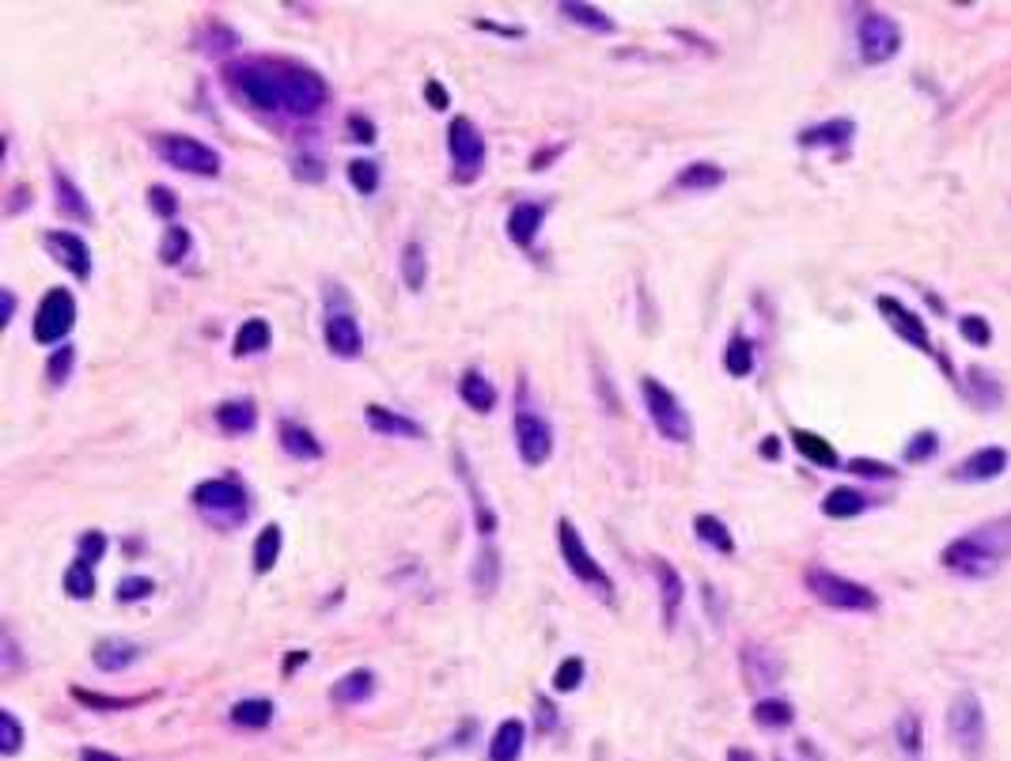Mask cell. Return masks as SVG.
<instances>
[{
	"label": "cell",
	"mask_w": 1011,
	"mask_h": 761,
	"mask_svg": "<svg viewBox=\"0 0 1011 761\" xmlns=\"http://www.w3.org/2000/svg\"><path fill=\"white\" fill-rule=\"evenodd\" d=\"M1011 557V515L989 519L982 527L959 535L943 553V568H951L954 576H966V580H985L1000 568V561Z\"/></svg>",
	"instance_id": "6da1fadb"
},
{
	"label": "cell",
	"mask_w": 1011,
	"mask_h": 761,
	"mask_svg": "<svg viewBox=\"0 0 1011 761\" xmlns=\"http://www.w3.org/2000/svg\"><path fill=\"white\" fill-rule=\"evenodd\" d=\"M224 81L232 87L235 99H243L254 110H284L281 95V73H277V61H232L224 69Z\"/></svg>",
	"instance_id": "7a4b0ae2"
},
{
	"label": "cell",
	"mask_w": 1011,
	"mask_h": 761,
	"mask_svg": "<svg viewBox=\"0 0 1011 761\" xmlns=\"http://www.w3.org/2000/svg\"><path fill=\"white\" fill-rule=\"evenodd\" d=\"M803 584H807V591L815 594L818 602H826V606H833V610H849V614H872V610H879V594L872 588H864V584H856V580H845V576L830 573V568H807Z\"/></svg>",
	"instance_id": "3957f363"
},
{
	"label": "cell",
	"mask_w": 1011,
	"mask_h": 761,
	"mask_svg": "<svg viewBox=\"0 0 1011 761\" xmlns=\"http://www.w3.org/2000/svg\"><path fill=\"white\" fill-rule=\"evenodd\" d=\"M641 394H644V406H648V417H651V425H656V432L671 443H690L694 425H690V414L682 409V402L651 376L641 379Z\"/></svg>",
	"instance_id": "277c9868"
},
{
	"label": "cell",
	"mask_w": 1011,
	"mask_h": 761,
	"mask_svg": "<svg viewBox=\"0 0 1011 761\" xmlns=\"http://www.w3.org/2000/svg\"><path fill=\"white\" fill-rule=\"evenodd\" d=\"M156 152L163 156L174 171L202 174V179H217L220 168H224L217 148H209L197 137H186V133H163V137H156Z\"/></svg>",
	"instance_id": "5b68a950"
},
{
	"label": "cell",
	"mask_w": 1011,
	"mask_h": 761,
	"mask_svg": "<svg viewBox=\"0 0 1011 761\" xmlns=\"http://www.w3.org/2000/svg\"><path fill=\"white\" fill-rule=\"evenodd\" d=\"M277 73H281V95L289 114L307 118L326 102V84L315 69L296 65V61H277Z\"/></svg>",
	"instance_id": "8992f818"
},
{
	"label": "cell",
	"mask_w": 1011,
	"mask_h": 761,
	"mask_svg": "<svg viewBox=\"0 0 1011 761\" xmlns=\"http://www.w3.org/2000/svg\"><path fill=\"white\" fill-rule=\"evenodd\" d=\"M856 38H860V58H864V65H882V61H890L902 50V27H898V20H890V15H882V12L860 15Z\"/></svg>",
	"instance_id": "52a82bcc"
},
{
	"label": "cell",
	"mask_w": 1011,
	"mask_h": 761,
	"mask_svg": "<svg viewBox=\"0 0 1011 761\" xmlns=\"http://www.w3.org/2000/svg\"><path fill=\"white\" fill-rule=\"evenodd\" d=\"M76 327V299L69 289H50L42 296L35 311V341L38 345H58V341L69 337V330Z\"/></svg>",
	"instance_id": "ba28073f"
},
{
	"label": "cell",
	"mask_w": 1011,
	"mask_h": 761,
	"mask_svg": "<svg viewBox=\"0 0 1011 761\" xmlns=\"http://www.w3.org/2000/svg\"><path fill=\"white\" fill-rule=\"evenodd\" d=\"M557 538H561V557H564V565L572 568V576L576 580H584L587 588H595V591H602V594H610L614 591V584H610V576L602 573L599 568V561L587 553V545H584V538H580V530L572 527L569 519H561L557 523Z\"/></svg>",
	"instance_id": "9c48e42d"
},
{
	"label": "cell",
	"mask_w": 1011,
	"mask_h": 761,
	"mask_svg": "<svg viewBox=\"0 0 1011 761\" xmlns=\"http://www.w3.org/2000/svg\"><path fill=\"white\" fill-rule=\"evenodd\" d=\"M947 732H951V739L959 742V747L966 750V754L982 750V742H985V709H982V697L970 694V689H962V694L951 701V709H947Z\"/></svg>",
	"instance_id": "30bf717a"
},
{
	"label": "cell",
	"mask_w": 1011,
	"mask_h": 761,
	"mask_svg": "<svg viewBox=\"0 0 1011 761\" xmlns=\"http://www.w3.org/2000/svg\"><path fill=\"white\" fill-rule=\"evenodd\" d=\"M448 152H451V163H455V171H459V179H463V182H470L477 171H482V163H485V137H482V130L470 122V118H463V114L451 118V125H448Z\"/></svg>",
	"instance_id": "8fae6325"
},
{
	"label": "cell",
	"mask_w": 1011,
	"mask_h": 761,
	"mask_svg": "<svg viewBox=\"0 0 1011 761\" xmlns=\"http://www.w3.org/2000/svg\"><path fill=\"white\" fill-rule=\"evenodd\" d=\"M515 447H520V458L527 466H543L553 455V428H549L546 417L531 414H515Z\"/></svg>",
	"instance_id": "7c38bea8"
},
{
	"label": "cell",
	"mask_w": 1011,
	"mask_h": 761,
	"mask_svg": "<svg viewBox=\"0 0 1011 761\" xmlns=\"http://www.w3.org/2000/svg\"><path fill=\"white\" fill-rule=\"evenodd\" d=\"M875 311L887 319V327L894 330L902 341H910V345H917L921 353H933V334H928L925 319H921L917 311H910V307L902 304V299L894 296H875Z\"/></svg>",
	"instance_id": "4fadbf2b"
},
{
	"label": "cell",
	"mask_w": 1011,
	"mask_h": 761,
	"mask_svg": "<svg viewBox=\"0 0 1011 761\" xmlns=\"http://www.w3.org/2000/svg\"><path fill=\"white\" fill-rule=\"evenodd\" d=\"M194 504L202 507V512H212V515H246V493L243 486H239L235 478H212V481H202V486L194 489Z\"/></svg>",
	"instance_id": "5bb4252c"
},
{
	"label": "cell",
	"mask_w": 1011,
	"mask_h": 761,
	"mask_svg": "<svg viewBox=\"0 0 1011 761\" xmlns=\"http://www.w3.org/2000/svg\"><path fill=\"white\" fill-rule=\"evenodd\" d=\"M46 250H50L76 281H87V277H92V250H87V243L80 240L76 232H46Z\"/></svg>",
	"instance_id": "9a60e30c"
},
{
	"label": "cell",
	"mask_w": 1011,
	"mask_h": 761,
	"mask_svg": "<svg viewBox=\"0 0 1011 761\" xmlns=\"http://www.w3.org/2000/svg\"><path fill=\"white\" fill-rule=\"evenodd\" d=\"M322 337H326V348H330L333 356H341V360H353L364 345L361 327H356V319L349 311H333L330 319H326Z\"/></svg>",
	"instance_id": "2e32d148"
},
{
	"label": "cell",
	"mask_w": 1011,
	"mask_h": 761,
	"mask_svg": "<svg viewBox=\"0 0 1011 761\" xmlns=\"http://www.w3.org/2000/svg\"><path fill=\"white\" fill-rule=\"evenodd\" d=\"M1004 470H1008V451L997 447V443H989V447H977L974 455L962 458L959 470H954V478L959 481H992Z\"/></svg>",
	"instance_id": "e0dca14e"
},
{
	"label": "cell",
	"mask_w": 1011,
	"mask_h": 761,
	"mask_svg": "<svg viewBox=\"0 0 1011 761\" xmlns=\"http://www.w3.org/2000/svg\"><path fill=\"white\" fill-rule=\"evenodd\" d=\"M853 137H856L853 118H830V122L807 125L795 140H800V148H845L853 145Z\"/></svg>",
	"instance_id": "ac0fdd59"
},
{
	"label": "cell",
	"mask_w": 1011,
	"mask_h": 761,
	"mask_svg": "<svg viewBox=\"0 0 1011 761\" xmlns=\"http://www.w3.org/2000/svg\"><path fill=\"white\" fill-rule=\"evenodd\" d=\"M364 421L376 428L379 435H394V440H421V435H425V428L413 421V417L394 414V409H387V406H376V402L364 406Z\"/></svg>",
	"instance_id": "d6986e66"
},
{
	"label": "cell",
	"mask_w": 1011,
	"mask_h": 761,
	"mask_svg": "<svg viewBox=\"0 0 1011 761\" xmlns=\"http://www.w3.org/2000/svg\"><path fill=\"white\" fill-rule=\"evenodd\" d=\"M656 584H659V602H663V625H674L682 602H686V584H682L679 568L671 561H656Z\"/></svg>",
	"instance_id": "ffe728a7"
},
{
	"label": "cell",
	"mask_w": 1011,
	"mask_h": 761,
	"mask_svg": "<svg viewBox=\"0 0 1011 761\" xmlns=\"http://www.w3.org/2000/svg\"><path fill=\"white\" fill-rule=\"evenodd\" d=\"M546 220V205H535V201H523L515 205L512 212H508L504 228H508V240L515 243V247H531L538 235V228H543Z\"/></svg>",
	"instance_id": "44dd1931"
},
{
	"label": "cell",
	"mask_w": 1011,
	"mask_h": 761,
	"mask_svg": "<svg viewBox=\"0 0 1011 761\" xmlns=\"http://www.w3.org/2000/svg\"><path fill=\"white\" fill-rule=\"evenodd\" d=\"M137 655H141V648L133 645V640L107 637V640H99V645H95L92 660H95V667H99V671H107V675H114V671L133 667V660H137Z\"/></svg>",
	"instance_id": "7402d4cb"
},
{
	"label": "cell",
	"mask_w": 1011,
	"mask_h": 761,
	"mask_svg": "<svg viewBox=\"0 0 1011 761\" xmlns=\"http://www.w3.org/2000/svg\"><path fill=\"white\" fill-rule=\"evenodd\" d=\"M281 447L284 455L300 458V463H315V458H322V443H318V435L312 428L296 425V421H281Z\"/></svg>",
	"instance_id": "603a6c76"
},
{
	"label": "cell",
	"mask_w": 1011,
	"mask_h": 761,
	"mask_svg": "<svg viewBox=\"0 0 1011 761\" xmlns=\"http://www.w3.org/2000/svg\"><path fill=\"white\" fill-rule=\"evenodd\" d=\"M217 425H220V432H228V435L254 432V425H258V406H254L251 398L220 402V406H217Z\"/></svg>",
	"instance_id": "cb8c5ba5"
},
{
	"label": "cell",
	"mask_w": 1011,
	"mask_h": 761,
	"mask_svg": "<svg viewBox=\"0 0 1011 761\" xmlns=\"http://www.w3.org/2000/svg\"><path fill=\"white\" fill-rule=\"evenodd\" d=\"M459 398H463L474 414H492V409H497V386H492L482 371L470 368L463 371V379H459Z\"/></svg>",
	"instance_id": "d4e9b609"
},
{
	"label": "cell",
	"mask_w": 1011,
	"mask_h": 761,
	"mask_svg": "<svg viewBox=\"0 0 1011 761\" xmlns=\"http://www.w3.org/2000/svg\"><path fill=\"white\" fill-rule=\"evenodd\" d=\"M53 197H58V209L65 212V217L84 220V224L92 220V205H87L84 189H80L61 168H53Z\"/></svg>",
	"instance_id": "484cf974"
},
{
	"label": "cell",
	"mask_w": 1011,
	"mask_h": 761,
	"mask_svg": "<svg viewBox=\"0 0 1011 761\" xmlns=\"http://www.w3.org/2000/svg\"><path fill=\"white\" fill-rule=\"evenodd\" d=\"M523 739H527V727H523V720H504V724L492 732L489 761H520Z\"/></svg>",
	"instance_id": "4316f807"
},
{
	"label": "cell",
	"mask_w": 1011,
	"mask_h": 761,
	"mask_svg": "<svg viewBox=\"0 0 1011 761\" xmlns=\"http://www.w3.org/2000/svg\"><path fill=\"white\" fill-rule=\"evenodd\" d=\"M792 443H795V451H800V455L807 458V463H815V466H826V470H833V466L841 463L838 451H833V443L823 440V435H815V432H807V428H792Z\"/></svg>",
	"instance_id": "83f0119b"
},
{
	"label": "cell",
	"mask_w": 1011,
	"mask_h": 761,
	"mask_svg": "<svg viewBox=\"0 0 1011 761\" xmlns=\"http://www.w3.org/2000/svg\"><path fill=\"white\" fill-rule=\"evenodd\" d=\"M281 545H284V535L277 523H269V527H261V535L254 538V573L266 576L277 568V561H281Z\"/></svg>",
	"instance_id": "f1b7e54d"
},
{
	"label": "cell",
	"mask_w": 1011,
	"mask_h": 761,
	"mask_svg": "<svg viewBox=\"0 0 1011 761\" xmlns=\"http://www.w3.org/2000/svg\"><path fill=\"white\" fill-rule=\"evenodd\" d=\"M823 512H826V519H856V515L867 512V496L849 486H838L826 493Z\"/></svg>",
	"instance_id": "f546056e"
},
{
	"label": "cell",
	"mask_w": 1011,
	"mask_h": 761,
	"mask_svg": "<svg viewBox=\"0 0 1011 761\" xmlns=\"http://www.w3.org/2000/svg\"><path fill=\"white\" fill-rule=\"evenodd\" d=\"M269 341H273V330H269L266 319H246L243 327H239V334L232 341V353L235 356H254V353H266Z\"/></svg>",
	"instance_id": "4dcf8cb0"
},
{
	"label": "cell",
	"mask_w": 1011,
	"mask_h": 761,
	"mask_svg": "<svg viewBox=\"0 0 1011 761\" xmlns=\"http://www.w3.org/2000/svg\"><path fill=\"white\" fill-rule=\"evenodd\" d=\"M371 689H376V675L364 671V667H356V671H349L345 678L333 682V701L356 704V701H364V697H371Z\"/></svg>",
	"instance_id": "1f68e13d"
},
{
	"label": "cell",
	"mask_w": 1011,
	"mask_h": 761,
	"mask_svg": "<svg viewBox=\"0 0 1011 761\" xmlns=\"http://www.w3.org/2000/svg\"><path fill=\"white\" fill-rule=\"evenodd\" d=\"M561 15L576 23V27L595 30V35H614L618 30V23L610 20L607 12H599L595 4H561Z\"/></svg>",
	"instance_id": "d6a6232c"
},
{
	"label": "cell",
	"mask_w": 1011,
	"mask_h": 761,
	"mask_svg": "<svg viewBox=\"0 0 1011 761\" xmlns=\"http://www.w3.org/2000/svg\"><path fill=\"white\" fill-rule=\"evenodd\" d=\"M269 720H273V701H266V697H246V701L232 704V724L235 727H251V732H258V727H266Z\"/></svg>",
	"instance_id": "836d02e7"
},
{
	"label": "cell",
	"mask_w": 1011,
	"mask_h": 761,
	"mask_svg": "<svg viewBox=\"0 0 1011 761\" xmlns=\"http://www.w3.org/2000/svg\"><path fill=\"white\" fill-rule=\"evenodd\" d=\"M723 182V168L716 163H686L679 174H674V186L679 189H716Z\"/></svg>",
	"instance_id": "e575fe53"
},
{
	"label": "cell",
	"mask_w": 1011,
	"mask_h": 761,
	"mask_svg": "<svg viewBox=\"0 0 1011 761\" xmlns=\"http://www.w3.org/2000/svg\"><path fill=\"white\" fill-rule=\"evenodd\" d=\"M754 724H762V727H769V732H777V727H788L795 720V712H792V704L784 701V697H762L758 704H754Z\"/></svg>",
	"instance_id": "d590c367"
},
{
	"label": "cell",
	"mask_w": 1011,
	"mask_h": 761,
	"mask_svg": "<svg viewBox=\"0 0 1011 761\" xmlns=\"http://www.w3.org/2000/svg\"><path fill=\"white\" fill-rule=\"evenodd\" d=\"M723 371L735 379H746L754 371V345L743 334H735L723 348Z\"/></svg>",
	"instance_id": "8d00e7d4"
},
{
	"label": "cell",
	"mask_w": 1011,
	"mask_h": 761,
	"mask_svg": "<svg viewBox=\"0 0 1011 761\" xmlns=\"http://www.w3.org/2000/svg\"><path fill=\"white\" fill-rule=\"evenodd\" d=\"M694 535L705 545H712L716 553H735V538H731V530L723 527L716 515H697V519H694Z\"/></svg>",
	"instance_id": "74e56055"
},
{
	"label": "cell",
	"mask_w": 1011,
	"mask_h": 761,
	"mask_svg": "<svg viewBox=\"0 0 1011 761\" xmlns=\"http://www.w3.org/2000/svg\"><path fill=\"white\" fill-rule=\"evenodd\" d=\"M425 273H428V266H425V247H421L417 240H410L402 247V281H405V289L410 292H421L425 289Z\"/></svg>",
	"instance_id": "f35d334b"
},
{
	"label": "cell",
	"mask_w": 1011,
	"mask_h": 761,
	"mask_svg": "<svg viewBox=\"0 0 1011 761\" xmlns=\"http://www.w3.org/2000/svg\"><path fill=\"white\" fill-rule=\"evenodd\" d=\"M190 247H194V240H190L186 228H167L163 240H159V261H163V266H179L190 254Z\"/></svg>",
	"instance_id": "ab89813d"
},
{
	"label": "cell",
	"mask_w": 1011,
	"mask_h": 761,
	"mask_svg": "<svg viewBox=\"0 0 1011 761\" xmlns=\"http://www.w3.org/2000/svg\"><path fill=\"white\" fill-rule=\"evenodd\" d=\"M65 594L69 599H92L95 594V573L87 561H73V565L65 568Z\"/></svg>",
	"instance_id": "60d3db41"
},
{
	"label": "cell",
	"mask_w": 1011,
	"mask_h": 761,
	"mask_svg": "<svg viewBox=\"0 0 1011 761\" xmlns=\"http://www.w3.org/2000/svg\"><path fill=\"white\" fill-rule=\"evenodd\" d=\"M894 735H898V742H902V750L910 758L925 750V727H921V716H913V712H902V716H898Z\"/></svg>",
	"instance_id": "b9f144b4"
},
{
	"label": "cell",
	"mask_w": 1011,
	"mask_h": 761,
	"mask_svg": "<svg viewBox=\"0 0 1011 761\" xmlns=\"http://www.w3.org/2000/svg\"><path fill=\"white\" fill-rule=\"evenodd\" d=\"M936 455H939V435L933 432V428H925V432H917L910 443H905V463H913V466L933 463Z\"/></svg>",
	"instance_id": "7bdbcfd3"
},
{
	"label": "cell",
	"mask_w": 1011,
	"mask_h": 761,
	"mask_svg": "<svg viewBox=\"0 0 1011 761\" xmlns=\"http://www.w3.org/2000/svg\"><path fill=\"white\" fill-rule=\"evenodd\" d=\"M970 383H974V398L982 409H997L1000 406V383L989 376L985 368H970Z\"/></svg>",
	"instance_id": "ee69618b"
},
{
	"label": "cell",
	"mask_w": 1011,
	"mask_h": 761,
	"mask_svg": "<svg viewBox=\"0 0 1011 761\" xmlns=\"http://www.w3.org/2000/svg\"><path fill=\"white\" fill-rule=\"evenodd\" d=\"M0 750H4V758H15L23 750V724L15 712H0Z\"/></svg>",
	"instance_id": "f6af8a7d"
},
{
	"label": "cell",
	"mask_w": 1011,
	"mask_h": 761,
	"mask_svg": "<svg viewBox=\"0 0 1011 761\" xmlns=\"http://www.w3.org/2000/svg\"><path fill=\"white\" fill-rule=\"evenodd\" d=\"M349 182H353L356 194L371 197L379 189V168L371 160H353L349 163Z\"/></svg>",
	"instance_id": "bcb514c9"
},
{
	"label": "cell",
	"mask_w": 1011,
	"mask_h": 761,
	"mask_svg": "<svg viewBox=\"0 0 1011 761\" xmlns=\"http://www.w3.org/2000/svg\"><path fill=\"white\" fill-rule=\"evenodd\" d=\"M584 675H587V667H584V660L580 655H569V660L557 667V675H553V689L557 694H572V689L584 682Z\"/></svg>",
	"instance_id": "7dc6e473"
},
{
	"label": "cell",
	"mask_w": 1011,
	"mask_h": 761,
	"mask_svg": "<svg viewBox=\"0 0 1011 761\" xmlns=\"http://www.w3.org/2000/svg\"><path fill=\"white\" fill-rule=\"evenodd\" d=\"M959 334L966 337L970 345L985 348L992 341V327H989V319H982V315H962V319H959Z\"/></svg>",
	"instance_id": "c3c4849f"
},
{
	"label": "cell",
	"mask_w": 1011,
	"mask_h": 761,
	"mask_svg": "<svg viewBox=\"0 0 1011 761\" xmlns=\"http://www.w3.org/2000/svg\"><path fill=\"white\" fill-rule=\"evenodd\" d=\"M73 364H76V348L73 345H61L58 353L50 356V368H46V376H50V383H65L69 376H73Z\"/></svg>",
	"instance_id": "681fc988"
},
{
	"label": "cell",
	"mask_w": 1011,
	"mask_h": 761,
	"mask_svg": "<svg viewBox=\"0 0 1011 761\" xmlns=\"http://www.w3.org/2000/svg\"><path fill=\"white\" fill-rule=\"evenodd\" d=\"M156 591V584L148 580V576H125L122 584H118V602H141V599H148V594Z\"/></svg>",
	"instance_id": "f907efd6"
},
{
	"label": "cell",
	"mask_w": 1011,
	"mask_h": 761,
	"mask_svg": "<svg viewBox=\"0 0 1011 761\" xmlns=\"http://www.w3.org/2000/svg\"><path fill=\"white\" fill-rule=\"evenodd\" d=\"M849 474H860V478H872V481L898 478L894 466H890V463H875V458H853V463H849Z\"/></svg>",
	"instance_id": "816d5d0a"
},
{
	"label": "cell",
	"mask_w": 1011,
	"mask_h": 761,
	"mask_svg": "<svg viewBox=\"0 0 1011 761\" xmlns=\"http://www.w3.org/2000/svg\"><path fill=\"white\" fill-rule=\"evenodd\" d=\"M148 205H153V212H156V217H163V220H171L174 212H179V197H174V189H167V186L148 189Z\"/></svg>",
	"instance_id": "f5cc1de1"
},
{
	"label": "cell",
	"mask_w": 1011,
	"mask_h": 761,
	"mask_svg": "<svg viewBox=\"0 0 1011 761\" xmlns=\"http://www.w3.org/2000/svg\"><path fill=\"white\" fill-rule=\"evenodd\" d=\"M102 553H107V535H102V530H84V535H80V561L95 565Z\"/></svg>",
	"instance_id": "db71d44e"
},
{
	"label": "cell",
	"mask_w": 1011,
	"mask_h": 761,
	"mask_svg": "<svg viewBox=\"0 0 1011 761\" xmlns=\"http://www.w3.org/2000/svg\"><path fill=\"white\" fill-rule=\"evenodd\" d=\"M292 171H296V179H300V182H322L326 163L318 160V156L304 152V156H296V163H292Z\"/></svg>",
	"instance_id": "11a10c76"
},
{
	"label": "cell",
	"mask_w": 1011,
	"mask_h": 761,
	"mask_svg": "<svg viewBox=\"0 0 1011 761\" xmlns=\"http://www.w3.org/2000/svg\"><path fill=\"white\" fill-rule=\"evenodd\" d=\"M349 133H353L356 140H364V145H371V140H376V125H371L368 118H361V114H349Z\"/></svg>",
	"instance_id": "9f6ffc18"
},
{
	"label": "cell",
	"mask_w": 1011,
	"mask_h": 761,
	"mask_svg": "<svg viewBox=\"0 0 1011 761\" xmlns=\"http://www.w3.org/2000/svg\"><path fill=\"white\" fill-rule=\"evenodd\" d=\"M425 95H428V102H433L436 110H448V91H443V87L436 84V81L425 84Z\"/></svg>",
	"instance_id": "6f0895ef"
},
{
	"label": "cell",
	"mask_w": 1011,
	"mask_h": 761,
	"mask_svg": "<svg viewBox=\"0 0 1011 761\" xmlns=\"http://www.w3.org/2000/svg\"><path fill=\"white\" fill-rule=\"evenodd\" d=\"M80 761H125V758H114V754H107V750L87 747V750H80Z\"/></svg>",
	"instance_id": "680465c9"
},
{
	"label": "cell",
	"mask_w": 1011,
	"mask_h": 761,
	"mask_svg": "<svg viewBox=\"0 0 1011 761\" xmlns=\"http://www.w3.org/2000/svg\"><path fill=\"white\" fill-rule=\"evenodd\" d=\"M762 458H780V440H777V435H766V440H762Z\"/></svg>",
	"instance_id": "91938a15"
},
{
	"label": "cell",
	"mask_w": 1011,
	"mask_h": 761,
	"mask_svg": "<svg viewBox=\"0 0 1011 761\" xmlns=\"http://www.w3.org/2000/svg\"><path fill=\"white\" fill-rule=\"evenodd\" d=\"M0 296H4V327H8V322L15 319V292H12V289H4V292H0Z\"/></svg>",
	"instance_id": "94428289"
},
{
	"label": "cell",
	"mask_w": 1011,
	"mask_h": 761,
	"mask_svg": "<svg viewBox=\"0 0 1011 761\" xmlns=\"http://www.w3.org/2000/svg\"><path fill=\"white\" fill-rule=\"evenodd\" d=\"M300 663H307V652H292L289 663H284V675H292V671H296Z\"/></svg>",
	"instance_id": "6125c7cd"
},
{
	"label": "cell",
	"mask_w": 1011,
	"mask_h": 761,
	"mask_svg": "<svg viewBox=\"0 0 1011 761\" xmlns=\"http://www.w3.org/2000/svg\"><path fill=\"white\" fill-rule=\"evenodd\" d=\"M728 761H758L751 754V750H743V747H735V750H728Z\"/></svg>",
	"instance_id": "be15d7a7"
}]
</instances>
